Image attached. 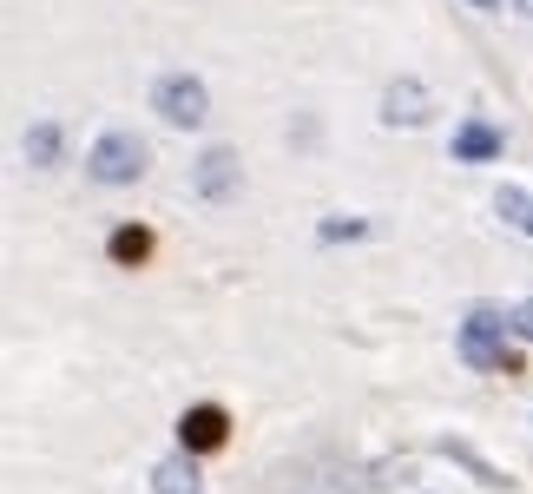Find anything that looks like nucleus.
I'll return each instance as SVG.
<instances>
[{
	"instance_id": "f03ea898",
	"label": "nucleus",
	"mask_w": 533,
	"mask_h": 494,
	"mask_svg": "<svg viewBox=\"0 0 533 494\" xmlns=\"http://www.w3.org/2000/svg\"><path fill=\"white\" fill-rule=\"evenodd\" d=\"M86 165H93L99 185H132V178L145 172V139H139V132H106Z\"/></svg>"
},
{
	"instance_id": "9b49d317",
	"label": "nucleus",
	"mask_w": 533,
	"mask_h": 494,
	"mask_svg": "<svg viewBox=\"0 0 533 494\" xmlns=\"http://www.w3.org/2000/svg\"><path fill=\"white\" fill-rule=\"evenodd\" d=\"M448 455H455V462H468V468H474V475H481V481H487V488H514V481H507V475H501V468H494V462H481V455H474V448H468V442H448Z\"/></svg>"
},
{
	"instance_id": "ddd939ff",
	"label": "nucleus",
	"mask_w": 533,
	"mask_h": 494,
	"mask_svg": "<svg viewBox=\"0 0 533 494\" xmlns=\"http://www.w3.org/2000/svg\"><path fill=\"white\" fill-rule=\"evenodd\" d=\"M362 231H369V224H362V218H336V224H323V238H362Z\"/></svg>"
},
{
	"instance_id": "423d86ee",
	"label": "nucleus",
	"mask_w": 533,
	"mask_h": 494,
	"mask_svg": "<svg viewBox=\"0 0 533 494\" xmlns=\"http://www.w3.org/2000/svg\"><path fill=\"white\" fill-rule=\"evenodd\" d=\"M501 132L494 126H481V119H468V126L455 132V159H468V165H487V159H501Z\"/></svg>"
},
{
	"instance_id": "20e7f679",
	"label": "nucleus",
	"mask_w": 533,
	"mask_h": 494,
	"mask_svg": "<svg viewBox=\"0 0 533 494\" xmlns=\"http://www.w3.org/2000/svg\"><path fill=\"white\" fill-rule=\"evenodd\" d=\"M224 429H231V422H224V409H211V402H204V409H185L178 442H185L191 455H211V448H224Z\"/></svg>"
},
{
	"instance_id": "dca6fc26",
	"label": "nucleus",
	"mask_w": 533,
	"mask_h": 494,
	"mask_svg": "<svg viewBox=\"0 0 533 494\" xmlns=\"http://www.w3.org/2000/svg\"><path fill=\"white\" fill-rule=\"evenodd\" d=\"M474 7H501V0H474Z\"/></svg>"
},
{
	"instance_id": "6e6552de",
	"label": "nucleus",
	"mask_w": 533,
	"mask_h": 494,
	"mask_svg": "<svg viewBox=\"0 0 533 494\" xmlns=\"http://www.w3.org/2000/svg\"><path fill=\"white\" fill-rule=\"evenodd\" d=\"M158 494H204V481H198V468H191V448L185 455H172V462H158Z\"/></svg>"
},
{
	"instance_id": "7ed1b4c3",
	"label": "nucleus",
	"mask_w": 533,
	"mask_h": 494,
	"mask_svg": "<svg viewBox=\"0 0 533 494\" xmlns=\"http://www.w3.org/2000/svg\"><path fill=\"white\" fill-rule=\"evenodd\" d=\"M152 106L165 112L172 126H204V106H211V99H204V86L191 80V73H165L158 93H152Z\"/></svg>"
},
{
	"instance_id": "2eb2a0df",
	"label": "nucleus",
	"mask_w": 533,
	"mask_h": 494,
	"mask_svg": "<svg viewBox=\"0 0 533 494\" xmlns=\"http://www.w3.org/2000/svg\"><path fill=\"white\" fill-rule=\"evenodd\" d=\"M514 7H520V14H533V0H514Z\"/></svg>"
},
{
	"instance_id": "f8f14e48",
	"label": "nucleus",
	"mask_w": 533,
	"mask_h": 494,
	"mask_svg": "<svg viewBox=\"0 0 533 494\" xmlns=\"http://www.w3.org/2000/svg\"><path fill=\"white\" fill-rule=\"evenodd\" d=\"M27 159L33 165H53V159H60V126H33L27 132Z\"/></svg>"
},
{
	"instance_id": "4468645a",
	"label": "nucleus",
	"mask_w": 533,
	"mask_h": 494,
	"mask_svg": "<svg viewBox=\"0 0 533 494\" xmlns=\"http://www.w3.org/2000/svg\"><path fill=\"white\" fill-rule=\"evenodd\" d=\"M507 317H514V330H520V336H533V297H527V303H514Z\"/></svg>"
},
{
	"instance_id": "9d476101",
	"label": "nucleus",
	"mask_w": 533,
	"mask_h": 494,
	"mask_svg": "<svg viewBox=\"0 0 533 494\" xmlns=\"http://www.w3.org/2000/svg\"><path fill=\"white\" fill-rule=\"evenodd\" d=\"M494 211H501V218L514 224V231H527V238H533V192H520V185H507V192L494 198Z\"/></svg>"
},
{
	"instance_id": "f257e3e1",
	"label": "nucleus",
	"mask_w": 533,
	"mask_h": 494,
	"mask_svg": "<svg viewBox=\"0 0 533 494\" xmlns=\"http://www.w3.org/2000/svg\"><path fill=\"white\" fill-rule=\"evenodd\" d=\"M514 330V317H501V310H474L468 317V330H461V356H468V363H481V369H507V376H514V350H507L501 336Z\"/></svg>"
},
{
	"instance_id": "0eeeda50",
	"label": "nucleus",
	"mask_w": 533,
	"mask_h": 494,
	"mask_svg": "<svg viewBox=\"0 0 533 494\" xmlns=\"http://www.w3.org/2000/svg\"><path fill=\"white\" fill-rule=\"evenodd\" d=\"M198 192L204 198H231L237 192V159L231 152H211V159L198 165Z\"/></svg>"
},
{
	"instance_id": "39448f33",
	"label": "nucleus",
	"mask_w": 533,
	"mask_h": 494,
	"mask_svg": "<svg viewBox=\"0 0 533 494\" xmlns=\"http://www.w3.org/2000/svg\"><path fill=\"white\" fill-rule=\"evenodd\" d=\"M382 119H389V126H422L428 119V93H422V80H402V86H389V99H382Z\"/></svg>"
},
{
	"instance_id": "1a4fd4ad",
	"label": "nucleus",
	"mask_w": 533,
	"mask_h": 494,
	"mask_svg": "<svg viewBox=\"0 0 533 494\" xmlns=\"http://www.w3.org/2000/svg\"><path fill=\"white\" fill-rule=\"evenodd\" d=\"M106 251H112V264H145V257H152V238H145L139 224H119Z\"/></svg>"
}]
</instances>
